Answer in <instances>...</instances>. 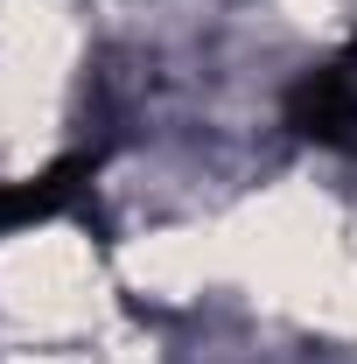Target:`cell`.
I'll return each instance as SVG.
<instances>
[{
	"label": "cell",
	"mask_w": 357,
	"mask_h": 364,
	"mask_svg": "<svg viewBox=\"0 0 357 364\" xmlns=\"http://www.w3.org/2000/svg\"><path fill=\"white\" fill-rule=\"evenodd\" d=\"M280 119L309 147H351L357 140V43H343L336 56L309 63L287 85V98H280Z\"/></svg>",
	"instance_id": "1"
},
{
	"label": "cell",
	"mask_w": 357,
	"mask_h": 364,
	"mask_svg": "<svg viewBox=\"0 0 357 364\" xmlns=\"http://www.w3.org/2000/svg\"><path fill=\"white\" fill-rule=\"evenodd\" d=\"M85 176H91V161H56V168H43L28 182H0V238L21 225H43V218H63L78 203Z\"/></svg>",
	"instance_id": "2"
}]
</instances>
